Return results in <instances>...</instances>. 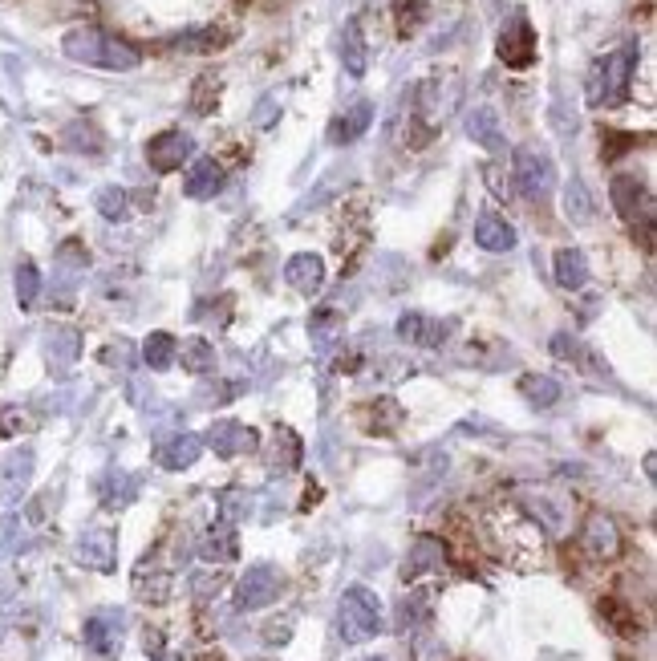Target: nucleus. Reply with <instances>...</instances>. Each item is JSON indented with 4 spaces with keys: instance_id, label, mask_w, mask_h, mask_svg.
<instances>
[{
    "instance_id": "nucleus-11",
    "label": "nucleus",
    "mask_w": 657,
    "mask_h": 661,
    "mask_svg": "<svg viewBox=\"0 0 657 661\" xmlns=\"http://www.w3.org/2000/svg\"><path fill=\"white\" fill-rule=\"evenodd\" d=\"M207 443L215 447V455H244L256 447V430L244 422H232V418H219L207 434Z\"/></svg>"
},
{
    "instance_id": "nucleus-32",
    "label": "nucleus",
    "mask_w": 657,
    "mask_h": 661,
    "mask_svg": "<svg viewBox=\"0 0 657 661\" xmlns=\"http://www.w3.org/2000/svg\"><path fill=\"white\" fill-rule=\"evenodd\" d=\"M398 33L402 37H410V33H418V25L426 21V0H398Z\"/></svg>"
},
{
    "instance_id": "nucleus-20",
    "label": "nucleus",
    "mask_w": 657,
    "mask_h": 661,
    "mask_svg": "<svg viewBox=\"0 0 657 661\" xmlns=\"http://www.w3.org/2000/svg\"><path fill=\"white\" fill-rule=\"evenodd\" d=\"M556 284L560 288H584L589 284V260L580 248H560L556 252Z\"/></svg>"
},
{
    "instance_id": "nucleus-5",
    "label": "nucleus",
    "mask_w": 657,
    "mask_h": 661,
    "mask_svg": "<svg viewBox=\"0 0 657 661\" xmlns=\"http://www.w3.org/2000/svg\"><path fill=\"white\" fill-rule=\"evenodd\" d=\"M337 629L349 645H361L382 633V601L370 593V589H349L341 597V609H337Z\"/></svg>"
},
{
    "instance_id": "nucleus-27",
    "label": "nucleus",
    "mask_w": 657,
    "mask_h": 661,
    "mask_svg": "<svg viewBox=\"0 0 657 661\" xmlns=\"http://www.w3.org/2000/svg\"><path fill=\"white\" fill-rule=\"evenodd\" d=\"M309 333H313V345H317V349H329V345H337V337L345 333V317H341L337 309H317L313 321H309Z\"/></svg>"
},
{
    "instance_id": "nucleus-10",
    "label": "nucleus",
    "mask_w": 657,
    "mask_h": 661,
    "mask_svg": "<svg viewBox=\"0 0 657 661\" xmlns=\"http://www.w3.org/2000/svg\"><path fill=\"white\" fill-rule=\"evenodd\" d=\"M580 548L589 552L593 560H613V556H621V532H617V524L605 516V511H593V516L584 520V528H580Z\"/></svg>"
},
{
    "instance_id": "nucleus-8",
    "label": "nucleus",
    "mask_w": 657,
    "mask_h": 661,
    "mask_svg": "<svg viewBox=\"0 0 657 661\" xmlns=\"http://www.w3.org/2000/svg\"><path fill=\"white\" fill-rule=\"evenodd\" d=\"M191 155H195V142L183 130H163V134H155L151 142H146V163H151V171H159V175L179 171Z\"/></svg>"
},
{
    "instance_id": "nucleus-22",
    "label": "nucleus",
    "mask_w": 657,
    "mask_h": 661,
    "mask_svg": "<svg viewBox=\"0 0 657 661\" xmlns=\"http://www.w3.org/2000/svg\"><path fill=\"white\" fill-rule=\"evenodd\" d=\"M447 329L438 325V321H426L422 313H406L398 321V337L410 341V345H438V337H443Z\"/></svg>"
},
{
    "instance_id": "nucleus-17",
    "label": "nucleus",
    "mask_w": 657,
    "mask_h": 661,
    "mask_svg": "<svg viewBox=\"0 0 657 661\" xmlns=\"http://www.w3.org/2000/svg\"><path fill=\"white\" fill-rule=\"evenodd\" d=\"M370 122H374V106L370 102H353L333 126H329V142H353V138H361L365 130H370Z\"/></svg>"
},
{
    "instance_id": "nucleus-36",
    "label": "nucleus",
    "mask_w": 657,
    "mask_h": 661,
    "mask_svg": "<svg viewBox=\"0 0 657 661\" xmlns=\"http://www.w3.org/2000/svg\"><path fill=\"white\" fill-rule=\"evenodd\" d=\"M256 122H260V126H272V98H264V102H260V114H256Z\"/></svg>"
},
{
    "instance_id": "nucleus-14",
    "label": "nucleus",
    "mask_w": 657,
    "mask_h": 661,
    "mask_svg": "<svg viewBox=\"0 0 657 661\" xmlns=\"http://www.w3.org/2000/svg\"><path fill=\"white\" fill-rule=\"evenodd\" d=\"M443 564H447V548H443V540L418 536L414 548H410V556H406V580H418V576H426V572H438Z\"/></svg>"
},
{
    "instance_id": "nucleus-37",
    "label": "nucleus",
    "mask_w": 657,
    "mask_h": 661,
    "mask_svg": "<svg viewBox=\"0 0 657 661\" xmlns=\"http://www.w3.org/2000/svg\"><path fill=\"white\" fill-rule=\"evenodd\" d=\"M365 661H382V657H365Z\"/></svg>"
},
{
    "instance_id": "nucleus-33",
    "label": "nucleus",
    "mask_w": 657,
    "mask_h": 661,
    "mask_svg": "<svg viewBox=\"0 0 657 661\" xmlns=\"http://www.w3.org/2000/svg\"><path fill=\"white\" fill-rule=\"evenodd\" d=\"M37 292H41L37 268L25 260V264L17 268V301H21V309H33V305H37Z\"/></svg>"
},
{
    "instance_id": "nucleus-7",
    "label": "nucleus",
    "mask_w": 657,
    "mask_h": 661,
    "mask_svg": "<svg viewBox=\"0 0 657 661\" xmlns=\"http://www.w3.org/2000/svg\"><path fill=\"white\" fill-rule=\"evenodd\" d=\"M499 61L511 65V69H528L536 61V29L524 17V9L511 13L503 33H499Z\"/></svg>"
},
{
    "instance_id": "nucleus-2",
    "label": "nucleus",
    "mask_w": 657,
    "mask_h": 661,
    "mask_svg": "<svg viewBox=\"0 0 657 661\" xmlns=\"http://www.w3.org/2000/svg\"><path fill=\"white\" fill-rule=\"evenodd\" d=\"M633 69H637V41H625L613 53H605L593 65V73H589V90H584L589 106L593 110H605V106L625 102L629 98V86H633Z\"/></svg>"
},
{
    "instance_id": "nucleus-34",
    "label": "nucleus",
    "mask_w": 657,
    "mask_h": 661,
    "mask_svg": "<svg viewBox=\"0 0 657 661\" xmlns=\"http://www.w3.org/2000/svg\"><path fill=\"white\" fill-rule=\"evenodd\" d=\"M211 94H219V82L207 73V78H199V90H195V98H191L195 114H207V110H211Z\"/></svg>"
},
{
    "instance_id": "nucleus-18",
    "label": "nucleus",
    "mask_w": 657,
    "mask_h": 661,
    "mask_svg": "<svg viewBox=\"0 0 657 661\" xmlns=\"http://www.w3.org/2000/svg\"><path fill=\"white\" fill-rule=\"evenodd\" d=\"M341 61H345V73L349 78H361L370 69V45L361 37V21H349L345 33H341Z\"/></svg>"
},
{
    "instance_id": "nucleus-21",
    "label": "nucleus",
    "mask_w": 657,
    "mask_h": 661,
    "mask_svg": "<svg viewBox=\"0 0 657 661\" xmlns=\"http://www.w3.org/2000/svg\"><path fill=\"white\" fill-rule=\"evenodd\" d=\"M236 552H240V540H236V528H232V524H215V528L203 536V556L215 560V564L236 560Z\"/></svg>"
},
{
    "instance_id": "nucleus-15",
    "label": "nucleus",
    "mask_w": 657,
    "mask_h": 661,
    "mask_svg": "<svg viewBox=\"0 0 657 661\" xmlns=\"http://www.w3.org/2000/svg\"><path fill=\"white\" fill-rule=\"evenodd\" d=\"M219 187H224V167H219L215 159H195L187 179H183V191L191 199H211Z\"/></svg>"
},
{
    "instance_id": "nucleus-16",
    "label": "nucleus",
    "mask_w": 657,
    "mask_h": 661,
    "mask_svg": "<svg viewBox=\"0 0 657 661\" xmlns=\"http://www.w3.org/2000/svg\"><path fill=\"white\" fill-rule=\"evenodd\" d=\"M199 451H203V443H199L195 434H175V438H167V443H159L155 459H159L167 471H183V467H191V463L199 459Z\"/></svg>"
},
{
    "instance_id": "nucleus-29",
    "label": "nucleus",
    "mask_w": 657,
    "mask_h": 661,
    "mask_svg": "<svg viewBox=\"0 0 657 661\" xmlns=\"http://www.w3.org/2000/svg\"><path fill=\"white\" fill-rule=\"evenodd\" d=\"M118 633H122V617H114V613H102V617H94L86 625V641L94 649H114L118 645Z\"/></svg>"
},
{
    "instance_id": "nucleus-1",
    "label": "nucleus",
    "mask_w": 657,
    "mask_h": 661,
    "mask_svg": "<svg viewBox=\"0 0 657 661\" xmlns=\"http://www.w3.org/2000/svg\"><path fill=\"white\" fill-rule=\"evenodd\" d=\"M61 49L69 61H82V65H98V69H134L142 61V53L94 25H82V29H69L61 37Z\"/></svg>"
},
{
    "instance_id": "nucleus-9",
    "label": "nucleus",
    "mask_w": 657,
    "mask_h": 661,
    "mask_svg": "<svg viewBox=\"0 0 657 661\" xmlns=\"http://www.w3.org/2000/svg\"><path fill=\"white\" fill-rule=\"evenodd\" d=\"M276 597H280V572L268 568V564L248 568L244 580H240V589H236V601H240V609H248V613L272 605Z\"/></svg>"
},
{
    "instance_id": "nucleus-30",
    "label": "nucleus",
    "mask_w": 657,
    "mask_h": 661,
    "mask_svg": "<svg viewBox=\"0 0 657 661\" xmlns=\"http://www.w3.org/2000/svg\"><path fill=\"white\" fill-rule=\"evenodd\" d=\"M564 211H568V219H576V224H589V219H593V199H589V191H584L580 179L568 183V191H564Z\"/></svg>"
},
{
    "instance_id": "nucleus-19",
    "label": "nucleus",
    "mask_w": 657,
    "mask_h": 661,
    "mask_svg": "<svg viewBox=\"0 0 657 661\" xmlns=\"http://www.w3.org/2000/svg\"><path fill=\"white\" fill-rule=\"evenodd\" d=\"M467 134L483 146V151H503V130H499V118H495V110L491 106H475L471 114H467Z\"/></svg>"
},
{
    "instance_id": "nucleus-28",
    "label": "nucleus",
    "mask_w": 657,
    "mask_h": 661,
    "mask_svg": "<svg viewBox=\"0 0 657 661\" xmlns=\"http://www.w3.org/2000/svg\"><path fill=\"white\" fill-rule=\"evenodd\" d=\"M398 422H402V406H398L394 398H382V402H370V406H365V426L378 430V434H390Z\"/></svg>"
},
{
    "instance_id": "nucleus-4",
    "label": "nucleus",
    "mask_w": 657,
    "mask_h": 661,
    "mask_svg": "<svg viewBox=\"0 0 657 661\" xmlns=\"http://www.w3.org/2000/svg\"><path fill=\"white\" fill-rule=\"evenodd\" d=\"M609 195H613L617 215L633 228V236H641V244L653 248V191H649V183L637 175H617Z\"/></svg>"
},
{
    "instance_id": "nucleus-13",
    "label": "nucleus",
    "mask_w": 657,
    "mask_h": 661,
    "mask_svg": "<svg viewBox=\"0 0 657 661\" xmlns=\"http://www.w3.org/2000/svg\"><path fill=\"white\" fill-rule=\"evenodd\" d=\"M475 244H479L483 252H511V248H516V228H511L503 215L483 211V215L475 219Z\"/></svg>"
},
{
    "instance_id": "nucleus-23",
    "label": "nucleus",
    "mask_w": 657,
    "mask_h": 661,
    "mask_svg": "<svg viewBox=\"0 0 657 661\" xmlns=\"http://www.w3.org/2000/svg\"><path fill=\"white\" fill-rule=\"evenodd\" d=\"M520 394H524L532 406L548 410V406L560 402V382L548 378V374H524V378H520Z\"/></svg>"
},
{
    "instance_id": "nucleus-26",
    "label": "nucleus",
    "mask_w": 657,
    "mask_h": 661,
    "mask_svg": "<svg viewBox=\"0 0 657 661\" xmlns=\"http://www.w3.org/2000/svg\"><path fill=\"white\" fill-rule=\"evenodd\" d=\"M175 357H183V370L187 374H207V370H215V345L211 341H203V337H191V341H183V349L175 353Z\"/></svg>"
},
{
    "instance_id": "nucleus-3",
    "label": "nucleus",
    "mask_w": 657,
    "mask_h": 661,
    "mask_svg": "<svg viewBox=\"0 0 657 661\" xmlns=\"http://www.w3.org/2000/svg\"><path fill=\"white\" fill-rule=\"evenodd\" d=\"M463 98V78L455 69H438L430 78H422V86L414 90V118L422 122L426 134H434L455 110Z\"/></svg>"
},
{
    "instance_id": "nucleus-6",
    "label": "nucleus",
    "mask_w": 657,
    "mask_h": 661,
    "mask_svg": "<svg viewBox=\"0 0 657 661\" xmlns=\"http://www.w3.org/2000/svg\"><path fill=\"white\" fill-rule=\"evenodd\" d=\"M511 175H516L520 195H528V199H544L556 187V167L544 151H536V146H520L516 163H511Z\"/></svg>"
},
{
    "instance_id": "nucleus-24",
    "label": "nucleus",
    "mask_w": 657,
    "mask_h": 661,
    "mask_svg": "<svg viewBox=\"0 0 657 661\" xmlns=\"http://www.w3.org/2000/svg\"><path fill=\"white\" fill-rule=\"evenodd\" d=\"M78 556H82L90 568L110 572V568H114V536H110V532H90V536L82 540Z\"/></svg>"
},
{
    "instance_id": "nucleus-35",
    "label": "nucleus",
    "mask_w": 657,
    "mask_h": 661,
    "mask_svg": "<svg viewBox=\"0 0 657 661\" xmlns=\"http://www.w3.org/2000/svg\"><path fill=\"white\" fill-rule=\"evenodd\" d=\"M552 353H556V357H576L580 349H576V341H572L568 333H556V337H552Z\"/></svg>"
},
{
    "instance_id": "nucleus-31",
    "label": "nucleus",
    "mask_w": 657,
    "mask_h": 661,
    "mask_svg": "<svg viewBox=\"0 0 657 661\" xmlns=\"http://www.w3.org/2000/svg\"><path fill=\"white\" fill-rule=\"evenodd\" d=\"M98 211L110 219V224H118V219L130 215V195H126L122 187H106V191L98 195Z\"/></svg>"
},
{
    "instance_id": "nucleus-12",
    "label": "nucleus",
    "mask_w": 657,
    "mask_h": 661,
    "mask_svg": "<svg viewBox=\"0 0 657 661\" xmlns=\"http://www.w3.org/2000/svg\"><path fill=\"white\" fill-rule=\"evenodd\" d=\"M284 280L297 288V292H305V297H313V292H321V284H325V264H321V256H313V252H297L288 264H284Z\"/></svg>"
},
{
    "instance_id": "nucleus-25",
    "label": "nucleus",
    "mask_w": 657,
    "mask_h": 661,
    "mask_svg": "<svg viewBox=\"0 0 657 661\" xmlns=\"http://www.w3.org/2000/svg\"><path fill=\"white\" fill-rule=\"evenodd\" d=\"M175 353H179V345H175L171 333H151V337L142 341V361L151 365V370H171Z\"/></svg>"
}]
</instances>
